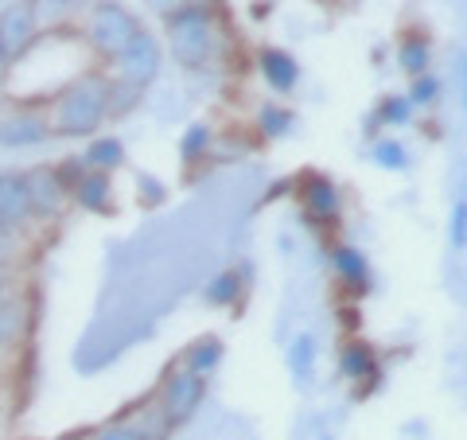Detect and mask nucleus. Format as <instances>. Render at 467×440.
Listing matches in <instances>:
<instances>
[{"label":"nucleus","mask_w":467,"mask_h":440,"mask_svg":"<svg viewBox=\"0 0 467 440\" xmlns=\"http://www.w3.org/2000/svg\"><path fill=\"white\" fill-rule=\"evenodd\" d=\"M106 98H109V75H101V70H82V75L67 79L47 101L51 137H67V141L98 137V129L109 121Z\"/></svg>","instance_id":"nucleus-1"},{"label":"nucleus","mask_w":467,"mask_h":440,"mask_svg":"<svg viewBox=\"0 0 467 440\" xmlns=\"http://www.w3.org/2000/svg\"><path fill=\"white\" fill-rule=\"evenodd\" d=\"M164 43L175 58V67L183 70H207L218 55V24L211 5H195L187 0L183 8H175L164 16Z\"/></svg>","instance_id":"nucleus-2"},{"label":"nucleus","mask_w":467,"mask_h":440,"mask_svg":"<svg viewBox=\"0 0 467 440\" xmlns=\"http://www.w3.org/2000/svg\"><path fill=\"white\" fill-rule=\"evenodd\" d=\"M140 32H144V24L121 0H94V5L82 12V43L101 63H113Z\"/></svg>","instance_id":"nucleus-3"},{"label":"nucleus","mask_w":467,"mask_h":440,"mask_svg":"<svg viewBox=\"0 0 467 440\" xmlns=\"http://www.w3.org/2000/svg\"><path fill=\"white\" fill-rule=\"evenodd\" d=\"M156 402L164 405V414L171 417L175 429H180V424L195 421L202 402H207V378L195 374V371H187V366H171V371L160 378Z\"/></svg>","instance_id":"nucleus-4"},{"label":"nucleus","mask_w":467,"mask_h":440,"mask_svg":"<svg viewBox=\"0 0 467 440\" xmlns=\"http://www.w3.org/2000/svg\"><path fill=\"white\" fill-rule=\"evenodd\" d=\"M160 70H164V47H160V39L149 32V27L113 58V79L137 86V90H149V86L160 79Z\"/></svg>","instance_id":"nucleus-5"},{"label":"nucleus","mask_w":467,"mask_h":440,"mask_svg":"<svg viewBox=\"0 0 467 440\" xmlns=\"http://www.w3.org/2000/svg\"><path fill=\"white\" fill-rule=\"evenodd\" d=\"M296 195H300L304 218H308V226H316V230H331L343 218V192L327 175H319V172L300 175Z\"/></svg>","instance_id":"nucleus-6"},{"label":"nucleus","mask_w":467,"mask_h":440,"mask_svg":"<svg viewBox=\"0 0 467 440\" xmlns=\"http://www.w3.org/2000/svg\"><path fill=\"white\" fill-rule=\"evenodd\" d=\"M51 141V121L47 110L32 106V101H20L0 117V149H36V144Z\"/></svg>","instance_id":"nucleus-7"},{"label":"nucleus","mask_w":467,"mask_h":440,"mask_svg":"<svg viewBox=\"0 0 467 440\" xmlns=\"http://www.w3.org/2000/svg\"><path fill=\"white\" fill-rule=\"evenodd\" d=\"M39 39L43 36L36 27V16H32V8H27V0H8V5L0 8V47H5L8 63L16 67L20 58H27Z\"/></svg>","instance_id":"nucleus-8"},{"label":"nucleus","mask_w":467,"mask_h":440,"mask_svg":"<svg viewBox=\"0 0 467 440\" xmlns=\"http://www.w3.org/2000/svg\"><path fill=\"white\" fill-rule=\"evenodd\" d=\"M27 180V199H32V215L43 218V223H58L70 207V192L58 183L55 164H36L24 172Z\"/></svg>","instance_id":"nucleus-9"},{"label":"nucleus","mask_w":467,"mask_h":440,"mask_svg":"<svg viewBox=\"0 0 467 440\" xmlns=\"http://www.w3.org/2000/svg\"><path fill=\"white\" fill-rule=\"evenodd\" d=\"M327 261H331V273H335V281L343 285L347 297H367L374 285V269H370V257L362 254L358 246L335 242L327 249Z\"/></svg>","instance_id":"nucleus-10"},{"label":"nucleus","mask_w":467,"mask_h":440,"mask_svg":"<svg viewBox=\"0 0 467 440\" xmlns=\"http://www.w3.org/2000/svg\"><path fill=\"white\" fill-rule=\"evenodd\" d=\"M32 199H27L24 172H0V230L24 234L32 226Z\"/></svg>","instance_id":"nucleus-11"},{"label":"nucleus","mask_w":467,"mask_h":440,"mask_svg":"<svg viewBox=\"0 0 467 440\" xmlns=\"http://www.w3.org/2000/svg\"><path fill=\"white\" fill-rule=\"evenodd\" d=\"M339 378L355 386L358 393H362V386H374L378 378H382V359H378V351L362 340H347L339 347Z\"/></svg>","instance_id":"nucleus-12"},{"label":"nucleus","mask_w":467,"mask_h":440,"mask_svg":"<svg viewBox=\"0 0 467 440\" xmlns=\"http://www.w3.org/2000/svg\"><path fill=\"white\" fill-rule=\"evenodd\" d=\"M257 75L265 79L273 94H292L300 86V63L285 47H261L257 51Z\"/></svg>","instance_id":"nucleus-13"},{"label":"nucleus","mask_w":467,"mask_h":440,"mask_svg":"<svg viewBox=\"0 0 467 440\" xmlns=\"http://www.w3.org/2000/svg\"><path fill=\"white\" fill-rule=\"evenodd\" d=\"M90 5H94V0H27L39 36H63Z\"/></svg>","instance_id":"nucleus-14"},{"label":"nucleus","mask_w":467,"mask_h":440,"mask_svg":"<svg viewBox=\"0 0 467 440\" xmlns=\"http://www.w3.org/2000/svg\"><path fill=\"white\" fill-rule=\"evenodd\" d=\"M70 203L86 215H109L113 211V175L106 172H86L70 192Z\"/></svg>","instance_id":"nucleus-15"},{"label":"nucleus","mask_w":467,"mask_h":440,"mask_svg":"<svg viewBox=\"0 0 467 440\" xmlns=\"http://www.w3.org/2000/svg\"><path fill=\"white\" fill-rule=\"evenodd\" d=\"M398 67L401 75L409 79H420L432 70V39L420 32V27H409V32H401L398 39Z\"/></svg>","instance_id":"nucleus-16"},{"label":"nucleus","mask_w":467,"mask_h":440,"mask_svg":"<svg viewBox=\"0 0 467 440\" xmlns=\"http://www.w3.org/2000/svg\"><path fill=\"white\" fill-rule=\"evenodd\" d=\"M316 359H319L316 335H308V331L292 335V343H288V351H285V362H288L292 382H296V386H312V378H316Z\"/></svg>","instance_id":"nucleus-17"},{"label":"nucleus","mask_w":467,"mask_h":440,"mask_svg":"<svg viewBox=\"0 0 467 440\" xmlns=\"http://www.w3.org/2000/svg\"><path fill=\"white\" fill-rule=\"evenodd\" d=\"M223 359H226L223 340H218V335H199V340H192V347L183 351L180 366H187V371H195L202 378H211L218 366H223Z\"/></svg>","instance_id":"nucleus-18"},{"label":"nucleus","mask_w":467,"mask_h":440,"mask_svg":"<svg viewBox=\"0 0 467 440\" xmlns=\"http://www.w3.org/2000/svg\"><path fill=\"white\" fill-rule=\"evenodd\" d=\"M82 160H86V168L90 172H106V175H113L117 168L125 164V144H121V137H90V144H86V152H82Z\"/></svg>","instance_id":"nucleus-19"},{"label":"nucleus","mask_w":467,"mask_h":440,"mask_svg":"<svg viewBox=\"0 0 467 440\" xmlns=\"http://www.w3.org/2000/svg\"><path fill=\"white\" fill-rule=\"evenodd\" d=\"M245 292V273L242 269H223L218 277H211V285H202V300L211 308H234Z\"/></svg>","instance_id":"nucleus-20"},{"label":"nucleus","mask_w":467,"mask_h":440,"mask_svg":"<svg viewBox=\"0 0 467 440\" xmlns=\"http://www.w3.org/2000/svg\"><path fill=\"white\" fill-rule=\"evenodd\" d=\"M129 421L140 429V436L144 440H171V433H175V424H171V417L164 414V405H160L156 398H149L144 405H137L133 414H129Z\"/></svg>","instance_id":"nucleus-21"},{"label":"nucleus","mask_w":467,"mask_h":440,"mask_svg":"<svg viewBox=\"0 0 467 440\" xmlns=\"http://www.w3.org/2000/svg\"><path fill=\"white\" fill-rule=\"evenodd\" d=\"M211 149H214V129L207 121H192V125L183 129V137H180V160H183L187 168L202 164V160L211 156Z\"/></svg>","instance_id":"nucleus-22"},{"label":"nucleus","mask_w":467,"mask_h":440,"mask_svg":"<svg viewBox=\"0 0 467 440\" xmlns=\"http://www.w3.org/2000/svg\"><path fill=\"white\" fill-rule=\"evenodd\" d=\"M292 129H296V113L281 101H265V106L257 110V133L265 141H285Z\"/></svg>","instance_id":"nucleus-23"},{"label":"nucleus","mask_w":467,"mask_h":440,"mask_svg":"<svg viewBox=\"0 0 467 440\" xmlns=\"http://www.w3.org/2000/svg\"><path fill=\"white\" fill-rule=\"evenodd\" d=\"M370 160L382 172H398V175H405L409 168H413V156H409V149L401 141H393V137H378L370 144Z\"/></svg>","instance_id":"nucleus-24"},{"label":"nucleus","mask_w":467,"mask_h":440,"mask_svg":"<svg viewBox=\"0 0 467 440\" xmlns=\"http://www.w3.org/2000/svg\"><path fill=\"white\" fill-rule=\"evenodd\" d=\"M413 106H409V98L405 94H386L382 101H378V106H374V125L378 129H401V125H409V121H413Z\"/></svg>","instance_id":"nucleus-25"},{"label":"nucleus","mask_w":467,"mask_h":440,"mask_svg":"<svg viewBox=\"0 0 467 440\" xmlns=\"http://www.w3.org/2000/svg\"><path fill=\"white\" fill-rule=\"evenodd\" d=\"M140 98H144V90H137V86H129L121 79H109V98H106L109 121H121V117H129L140 106Z\"/></svg>","instance_id":"nucleus-26"},{"label":"nucleus","mask_w":467,"mask_h":440,"mask_svg":"<svg viewBox=\"0 0 467 440\" xmlns=\"http://www.w3.org/2000/svg\"><path fill=\"white\" fill-rule=\"evenodd\" d=\"M441 94H444V82L432 75H420V79H409V90H405V98H409V106L413 110H432L436 101H441Z\"/></svg>","instance_id":"nucleus-27"},{"label":"nucleus","mask_w":467,"mask_h":440,"mask_svg":"<svg viewBox=\"0 0 467 440\" xmlns=\"http://www.w3.org/2000/svg\"><path fill=\"white\" fill-rule=\"evenodd\" d=\"M24 331V304L5 297L0 300V351H5L8 343H16Z\"/></svg>","instance_id":"nucleus-28"},{"label":"nucleus","mask_w":467,"mask_h":440,"mask_svg":"<svg viewBox=\"0 0 467 440\" xmlns=\"http://www.w3.org/2000/svg\"><path fill=\"white\" fill-rule=\"evenodd\" d=\"M448 246H451V254H467V192H460L456 203H451V215H448Z\"/></svg>","instance_id":"nucleus-29"},{"label":"nucleus","mask_w":467,"mask_h":440,"mask_svg":"<svg viewBox=\"0 0 467 440\" xmlns=\"http://www.w3.org/2000/svg\"><path fill=\"white\" fill-rule=\"evenodd\" d=\"M82 440H144V436H140V429H137V424L129 421V414H125V417H117V421L98 424V429H90Z\"/></svg>","instance_id":"nucleus-30"},{"label":"nucleus","mask_w":467,"mask_h":440,"mask_svg":"<svg viewBox=\"0 0 467 440\" xmlns=\"http://www.w3.org/2000/svg\"><path fill=\"white\" fill-rule=\"evenodd\" d=\"M137 199L144 203V207H164V203H168V187L160 183L152 172H140L137 175Z\"/></svg>","instance_id":"nucleus-31"},{"label":"nucleus","mask_w":467,"mask_h":440,"mask_svg":"<svg viewBox=\"0 0 467 440\" xmlns=\"http://www.w3.org/2000/svg\"><path fill=\"white\" fill-rule=\"evenodd\" d=\"M86 172H90V168H86V160H82V156H63V160L55 164V175H58V183H63L67 192H75V183L82 180Z\"/></svg>","instance_id":"nucleus-32"},{"label":"nucleus","mask_w":467,"mask_h":440,"mask_svg":"<svg viewBox=\"0 0 467 440\" xmlns=\"http://www.w3.org/2000/svg\"><path fill=\"white\" fill-rule=\"evenodd\" d=\"M451 86H456L460 110L467 113V47H460V51H456V63H451Z\"/></svg>","instance_id":"nucleus-33"},{"label":"nucleus","mask_w":467,"mask_h":440,"mask_svg":"<svg viewBox=\"0 0 467 440\" xmlns=\"http://www.w3.org/2000/svg\"><path fill=\"white\" fill-rule=\"evenodd\" d=\"M8 79H12V63H8L5 47H0V106H5V94H8Z\"/></svg>","instance_id":"nucleus-34"},{"label":"nucleus","mask_w":467,"mask_h":440,"mask_svg":"<svg viewBox=\"0 0 467 440\" xmlns=\"http://www.w3.org/2000/svg\"><path fill=\"white\" fill-rule=\"evenodd\" d=\"M144 5H149L152 12H164V16H168V12H175V8H183V5H187V0H144Z\"/></svg>","instance_id":"nucleus-35"},{"label":"nucleus","mask_w":467,"mask_h":440,"mask_svg":"<svg viewBox=\"0 0 467 440\" xmlns=\"http://www.w3.org/2000/svg\"><path fill=\"white\" fill-rule=\"evenodd\" d=\"M12 238H16V234H8V230H0V257H8V246H12Z\"/></svg>","instance_id":"nucleus-36"}]
</instances>
